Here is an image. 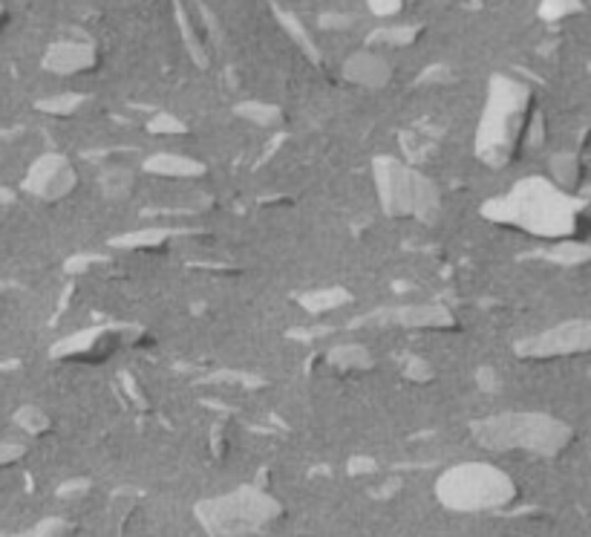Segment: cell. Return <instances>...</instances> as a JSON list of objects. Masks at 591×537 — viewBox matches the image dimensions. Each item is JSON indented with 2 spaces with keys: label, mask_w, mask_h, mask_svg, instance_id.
<instances>
[{
  "label": "cell",
  "mask_w": 591,
  "mask_h": 537,
  "mask_svg": "<svg viewBox=\"0 0 591 537\" xmlns=\"http://www.w3.org/2000/svg\"><path fill=\"white\" fill-rule=\"evenodd\" d=\"M542 352L545 356H571V352H589L591 350V321L565 324L560 330L549 332L542 338Z\"/></svg>",
  "instance_id": "1"
},
{
  "label": "cell",
  "mask_w": 591,
  "mask_h": 537,
  "mask_svg": "<svg viewBox=\"0 0 591 537\" xmlns=\"http://www.w3.org/2000/svg\"><path fill=\"white\" fill-rule=\"evenodd\" d=\"M580 0H545V14L549 18H563V14L578 12Z\"/></svg>",
  "instance_id": "2"
},
{
  "label": "cell",
  "mask_w": 591,
  "mask_h": 537,
  "mask_svg": "<svg viewBox=\"0 0 591 537\" xmlns=\"http://www.w3.org/2000/svg\"><path fill=\"white\" fill-rule=\"evenodd\" d=\"M0 21H3V12H0Z\"/></svg>",
  "instance_id": "3"
}]
</instances>
